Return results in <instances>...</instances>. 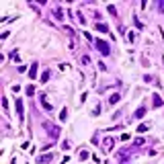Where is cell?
I'll return each mask as SVG.
<instances>
[{"mask_svg":"<svg viewBox=\"0 0 164 164\" xmlns=\"http://www.w3.org/2000/svg\"><path fill=\"white\" fill-rule=\"evenodd\" d=\"M96 47H99V51L103 53V55H109V43L107 41H101V39H96Z\"/></svg>","mask_w":164,"mask_h":164,"instance_id":"6da1fadb","label":"cell"},{"mask_svg":"<svg viewBox=\"0 0 164 164\" xmlns=\"http://www.w3.org/2000/svg\"><path fill=\"white\" fill-rule=\"evenodd\" d=\"M17 113H19V117L23 119V101H21V99H17Z\"/></svg>","mask_w":164,"mask_h":164,"instance_id":"7a4b0ae2","label":"cell"},{"mask_svg":"<svg viewBox=\"0 0 164 164\" xmlns=\"http://www.w3.org/2000/svg\"><path fill=\"white\" fill-rule=\"evenodd\" d=\"M144 113H146V107H140V109L136 111V115H133V117H136V119H142V117H144Z\"/></svg>","mask_w":164,"mask_h":164,"instance_id":"3957f363","label":"cell"},{"mask_svg":"<svg viewBox=\"0 0 164 164\" xmlns=\"http://www.w3.org/2000/svg\"><path fill=\"white\" fill-rule=\"evenodd\" d=\"M29 76H31V78H35V76H37V64H33V68L29 70Z\"/></svg>","mask_w":164,"mask_h":164,"instance_id":"277c9868","label":"cell"},{"mask_svg":"<svg viewBox=\"0 0 164 164\" xmlns=\"http://www.w3.org/2000/svg\"><path fill=\"white\" fill-rule=\"evenodd\" d=\"M152 99H154V107H160V105H162V99H160L158 94H154Z\"/></svg>","mask_w":164,"mask_h":164,"instance_id":"5b68a950","label":"cell"},{"mask_svg":"<svg viewBox=\"0 0 164 164\" xmlns=\"http://www.w3.org/2000/svg\"><path fill=\"white\" fill-rule=\"evenodd\" d=\"M119 99H121V96H119V94H111V99H109V103H111V105H115V103H119Z\"/></svg>","mask_w":164,"mask_h":164,"instance_id":"8992f818","label":"cell"},{"mask_svg":"<svg viewBox=\"0 0 164 164\" xmlns=\"http://www.w3.org/2000/svg\"><path fill=\"white\" fill-rule=\"evenodd\" d=\"M96 31H101V33H107V25H96Z\"/></svg>","mask_w":164,"mask_h":164,"instance_id":"52a82bcc","label":"cell"},{"mask_svg":"<svg viewBox=\"0 0 164 164\" xmlns=\"http://www.w3.org/2000/svg\"><path fill=\"white\" fill-rule=\"evenodd\" d=\"M66 117H68V109H62V115H59V119H62V121H66Z\"/></svg>","mask_w":164,"mask_h":164,"instance_id":"ba28073f","label":"cell"},{"mask_svg":"<svg viewBox=\"0 0 164 164\" xmlns=\"http://www.w3.org/2000/svg\"><path fill=\"white\" fill-rule=\"evenodd\" d=\"M146 129H148V125H146V123H144V125H140V127H138V131H140V133H144V131H146Z\"/></svg>","mask_w":164,"mask_h":164,"instance_id":"9c48e42d","label":"cell"},{"mask_svg":"<svg viewBox=\"0 0 164 164\" xmlns=\"http://www.w3.org/2000/svg\"><path fill=\"white\" fill-rule=\"evenodd\" d=\"M45 80H49V72H45V74L41 76V82H45Z\"/></svg>","mask_w":164,"mask_h":164,"instance_id":"30bf717a","label":"cell"}]
</instances>
